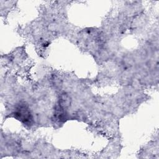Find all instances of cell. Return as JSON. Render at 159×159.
I'll use <instances>...</instances> for the list:
<instances>
[{"mask_svg":"<svg viewBox=\"0 0 159 159\" xmlns=\"http://www.w3.org/2000/svg\"><path fill=\"white\" fill-rule=\"evenodd\" d=\"M15 116L16 118L24 122H27L31 119L30 111L26 107L24 106H20L17 108L16 112H15Z\"/></svg>","mask_w":159,"mask_h":159,"instance_id":"1","label":"cell"},{"mask_svg":"<svg viewBox=\"0 0 159 159\" xmlns=\"http://www.w3.org/2000/svg\"><path fill=\"white\" fill-rule=\"evenodd\" d=\"M59 106L63 109L68 108L71 104V98L70 96L65 93H63L59 97Z\"/></svg>","mask_w":159,"mask_h":159,"instance_id":"2","label":"cell"}]
</instances>
